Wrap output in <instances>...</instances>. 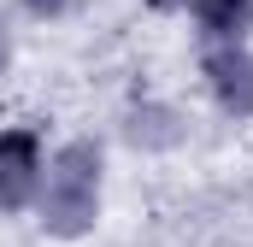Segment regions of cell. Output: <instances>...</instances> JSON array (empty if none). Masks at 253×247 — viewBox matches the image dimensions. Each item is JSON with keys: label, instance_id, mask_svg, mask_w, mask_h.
Segmentation results:
<instances>
[{"label": "cell", "instance_id": "1", "mask_svg": "<svg viewBox=\"0 0 253 247\" xmlns=\"http://www.w3.org/2000/svg\"><path fill=\"white\" fill-rule=\"evenodd\" d=\"M36 206H42V224L53 236H83L94 224V212H100V153L88 141L59 147L47 159V171H42Z\"/></svg>", "mask_w": 253, "mask_h": 247}, {"label": "cell", "instance_id": "2", "mask_svg": "<svg viewBox=\"0 0 253 247\" xmlns=\"http://www.w3.org/2000/svg\"><path fill=\"white\" fill-rule=\"evenodd\" d=\"M42 171H47L42 135H36V129H0V206H6V212L36 206Z\"/></svg>", "mask_w": 253, "mask_h": 247}, {"label": "cell", "instance_id": "3", "mask_svg": "<svg viewBox=\"0 0 253 247\" xmlns=\"http://www.w3.org/2000/svg\"><path fill=\"white\" fill-rule=\"evenodd\" d=\"M206 77H212L218 100H224L236 118L253 112V53L248 47H212V53H206Z\"/></svg>", "mask_w": 253, "mask_h": 247}, {"label": "cell", "instance_id": "4", "mask_svg": "<svg viewBox=\"0 0 253 247\" xmlns=\"http://www.w3.org/2000/svg\"><path fill=\"white\" fill-rule=\"evenodd\" d=\"M194 24L212 36V41H224V47H242V36L253 30V0H189Z\"/></svg>", "mask_w": 253, "mask_h": 247}, {"label": "cell", "instance_id": "5", "mask_svg": "<svg viewBox=\"0 0 253 247\" xmlns=\"http://www.w3.org/2000/svg\"><path fill=\"white\" fill-rule=\"evenodd\" d=\"M24 6H30V12H36V18H53V12H65V6H71V0H24Z\"/></svg>", "mask_w": 253, "mask_h": 247}, {"label": "cell", "instance_id": "6", "mask_svg": "<svg viewBox=\"0 0 253 247\" xmlns=\"http://www.w3.org/2000/svg\"><path fill=\"white\" fill-rule=\"evenodd\" d=\"M0 65H6V30H0Z\"/></svg>", "mask_w": 253, "mask_h": 247}]
</instances>
